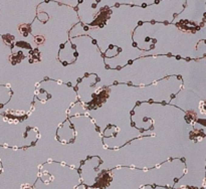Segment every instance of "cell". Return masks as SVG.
<instances>
[{"label":"cell","instance_id":"6da1fadb","mask_svg":"<svg viewBox=\"0 0 206 189\" xmlns=\"http://www.w3.org/2000/svg\"><path fill=\"white\" fill-rule=\"evenodd\" d=\"M21 189H31V187L29 186V185H23Z\"/></svg>","mask_w":206,"mask_h":189}]
</instances>
